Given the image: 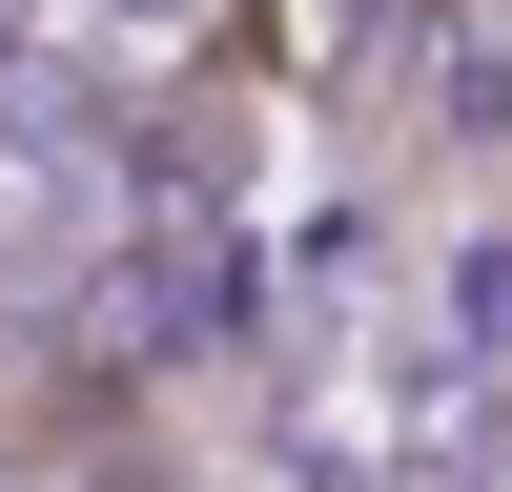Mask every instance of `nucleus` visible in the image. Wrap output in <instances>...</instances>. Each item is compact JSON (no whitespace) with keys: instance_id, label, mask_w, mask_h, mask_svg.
I'll use <instances>...</instances> for the list:
<instances>
[{"instance_id":"obj_1","label":"nucleus","mask_w":512,"mask_h":492,"mask_svg":"<svg viewBox=\"0 0 512 492\" xmlns=\"http://www.w3.org/2000/svg\"><path fill=\"white\" fill-rule=\"evenodd\" d=\"M21 41H41V0H0V82H21Z\"/></svg>"}]
</instances>
